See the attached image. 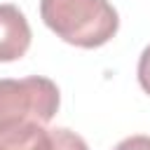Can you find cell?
<instances>
[{
    "instance_id": "1",
    "label": "cell",
    "mask_w": 150,
    "mask_h": 150,
    "mask_svg": "<svg viewBox=\"0 0 150 150\" xmlns=\"http://www.w3.org/2000/svg\"><path fill=\"white\" fill-rule=\"evenodd\" d=\"M45 26L68 45L96 49L120 28L117 9L108 0H40Z\"/></svg>"
},
{
    "instance_id": "2",
    "label": "cell",
    "mask_w": 150,
    "mask_h": 150,
    "mask_svg": "<svg viewBox=\"0 0 150 150\" xmlns=\"http://www.w3.org/2000/svg\"><path fill=\"white\" fill-rule=\"evenodd\" d=\"M61 103L59 87L42 75L0 80V127L38 122L49 124Z\"/></svg>"
},
{
    "instance_id": "3",
    "label": "cell",
    "mask_w": 150,
    "mask_h": 150,
    "mask_svg": "<svg viewBox=\"0 0 150 150\" xmlns=\"http://www.w3.org/2000/svg\"><path fill=\"white\" fill-rule=\"evenodd\" d=\"M30 26L26 14L9 2L0 5V63L21 59L30 47Z\"/></svg>"
},
{
    "instance_id": "4",
    "label": "cell",
    "mask_w": 150,
    "mask_h": 150,
    "mask_svg": "<svg viewBox=\"0 0 150 150\" xmlns=\"http://www.w3.org/2000/svg\"><path fill=\"white\" fill-rule=\"evenodd\" d=\"M45 129L47 127L38 124V122L0 127V150H35Z\"/></svg>"
},
{
    "instance_id": "5",
    "label": "cell",
    "mask_w": 150,
    "mask_h": 150,
    "mask_svg": "<svg viewBox=\"0 0 150 150\" xmlns=\"http://www.w3.org/2000/svg\"><path fill=\"white\" fill-rule=\"evenodd\" d=\"M35 150H89V148L80 134L63 129V127H56V129H45Z\"/></svg>"
},
{
    "instance_id": "6",
    "label": "cell",
    "mask_w": 150,
    "mask_h": 150,
    "mask_svg": "<svg viewBox=\"0 0 150 150\" xmlns=\"http://www.w3.org/2000/svg\"><path fill=\"white\" fill-rule=\"evenodd\" d=\"M138 84L143 87L145 94H150V45L141 52V59H138Z\"/></svg>"
},
{
    "instance_id": "7",
    "label": "cell",
    "mask_w": 150,
    "mask_h": 150,
    "mask_svg": "<svg viewBox=\"0 0 150 150\" xmlns=\"http://www.w3.org/2000/svg\"><path fill=\"white\" fill-rule=\"evenodd\" d=\"M112 150H150V136L136 134V136L122 138V141H120Z\"/></svg>"
}]
</instances>
